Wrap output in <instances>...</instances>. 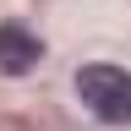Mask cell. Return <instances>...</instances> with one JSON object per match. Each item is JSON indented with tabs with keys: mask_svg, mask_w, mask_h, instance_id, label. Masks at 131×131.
<instances>
[{
	"mask_svg": "<svg viewBox=\"0 0 131 131\" xmlns=\"http://www.w3.org/2000/svg\"><path fill=\"white\" fill-rule=\"evenodd\" d=\"M77 98L88 104L93 120L126 126L131 120V71H126V66H109V60L82 66V71H77Z\"/></svg>",
	"mask_w": 131,
	"mask_h": 131,
	"instance_id": "1",
	"label": "cell"
},
{
	"mask_svg": "<svg viewBox=\"0 0 131 131\" xmlns=\"http://www.w3.org/2000/svg\"><path fill=\"white\" fill-rule=\"evenodd\" d=\"M44 60V38L27 22H0V77H27Z\"/></svg>",
	"mask_w": 131,
	"mask_h": 131,
	"instance_id": "2",
	"label": "cell"
}]
</instances>
